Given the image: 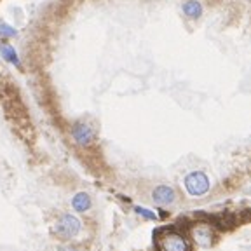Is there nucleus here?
<instances>
[{
	"instance_id": "f257e3e1",
	"label": "nucleus",
	"mask_w": 251,
	"mask_h": 251,
	"mask_svg": "<svg viewBox=\"0 0 251 251\" xmlns=\"http://www.w3.org/2000/svg\"><path fill=\"white\" fill-rule=\"evenodd\" d=\"M79 232L80 222L73 215H63L54 225V234L61 239H73Z\"/></svg>"
},
{
	"instance_id": "f03ea898",
	"label": "nucleus",
	"mask_w": 251,
	"mask_h": 251,
	"mask_svg": "<svg viewBox=\"0 0 251 251\" xmlns=\"http://www.w3.org/2000/svg\"><path fill=\"white\" fill-rule=\"evenodd\" d=\"M185 188H187V192L194 197L204 196V194L209 190L208 176L201 171L190 173V175H187V178H185Z\"/></svg>"
},
{
	"instance_id": "7ed1b4c3",
	"label": "nucleus",
	"mask_w": 251,
	"mask_h": 251,
	"mask_svg": "<svg viewBox=\"0 0 251 251\" xmlns=\"http://www.w3.org/2000/svg\"><path fill=\"white\" fill-rule=\"evenodd\" d=\"M72 134H73V140L82 146L91 145L92 140H94V129L86 122H77L72 129Z\"/></svg>"
},
{
	"instance_id": "20e7f679",
	"label": "nucleus",
	"mask_w": 251,
	"mask_h": 251,
	"mask_svg": "<svg viewBox=\"0 0 251 251\" xmlns=\"http://www.w3.org/2000/svg\"><path fill=\"white\" fill-rule=\"evenodd\" d=\"M162 251H188V244L180 234H167L161 239Z\"/></svg>"
},
{
	"instance_id": "39448f33",
	"label": "nucleus",
	"mask_w": 251,
	"mask_h": 251,
	"mask_svg": "<svg viewBox=\"0 0 251 251\" xmlns=\"http://www.w3.org/2000/svg\"><path fill=\"white\" fill-rule=\"evenodd\" d=\"M152 197H154V201L157 202V204L161 206H167L171 204V202H175L176 199V194L175 190H173L171 187H166V185H161V187H157L154 190V194H152Z\"/></svg>"
},
{
	"instance_id": "423d86ee",
	"label": "nucleus",
	"mask_w": 251,
	"mask_h": 251,
	"mask_svg": "<svg viewBox=\"0 0 251 251\" xmlns=\"http://www.w3.org/2000/svg\"><path fill=\"white\" fill-rule=\"evenodd\" d=\"M194 241L202 248L211 246V243H213V232L206 225L196 227V229H194Z\"/></svg>"
},
{
	"instance_id": "0eeeda50",
	"label": "nucleus",
	"mask_w": 251,
	"mask_h": 251,
	"mask_svg": "<svg viewBox=\"0 0 251 251\" xmlns=\"http://www.w3.org/2000/svg\"><path fill=\"white\" fill-rule=\"evenodd\" d=\"M89 206H91V197H89L86 192H79L77 196H73V199H72V208L75 209V211H79V213L88 211Z\"/></svg>"
},
{
	"instance_id": "6e6552de",
	"label": "nucleus",
	"mask_w": 251,
	"mask_h": 251,
	"mask_svg": "<svg viewBox=\"0 0 251 251\" xmlns=\"http://www.w3.org/2000/svg\"><path fill=\"white\" fill-rule=\"evenodd\" d=\"M183 13L187 14L188 18H199L202 13V7L197 0H188L187 4L183 5Z\"/></svg>"
},
{
	"instance_id": "1a4fd4ad",
	"label": "nucleus",
	"mask_w": 251,
	"mask_h": 251,
	"mask_svg": "<svg viewBox=\"0 0 251 251\" xmlns=\"http://www.w3.org/2000/svg\"><path fill=\"white\" fill-rule=\"evenodd\" d=\"M0 54L4 56V59H7L9 63H13V65L19 67V59H18L16 53H14V49L9 46V44H2V46H0Z\"/></svg>"
},
{
	"instance_id": "9d476101",
	"label": "nucleus",
	"mask_w": 251,
	"mask_h": 251,
	"mask_svg": "<svg viewBox=\"0 0 251 251\" xmlns=\"http://www.w3.org/2000/svg\"><path fill=\"white\" fill-rule=\"evenodd\" d=\"M16 35H18V32L14 28H11L9 25H0V37L11 38V37H16Z\"/></svg>"
},
{
	"instance_id": "9b49d317",
	"label": "nucleus",
	"mask_w": 251,
	"mask_h": 251,
	"mask_svg": "<svg viewBox=\"0 0 251 251\" xmlns=\"http://www.w3.org/2000/svg\"><path fill=\"white\" fill-rule=\"evenodd\" d=\"M134 209H136V213L142 215L143 218H148V220H155V218H157L155 213H152L150 209H146V208H134Z\"/></svg>"
},
{
	"instance_id": "f8f14e48",
	"label": "nucleus",
	"mask_w": 251,
	"mask_h": 251,
	"mask_svg": "<svg viewBox=\"0 0 251 251\" xmlns=\"http://www.w3.org/2000/svg\"><path fill=\"white\" fill-rule=\"evenodd\" d=\"M58 251H77L75 248H68V246H63V248H59Z\"/></svg>"
}]
</instances>
